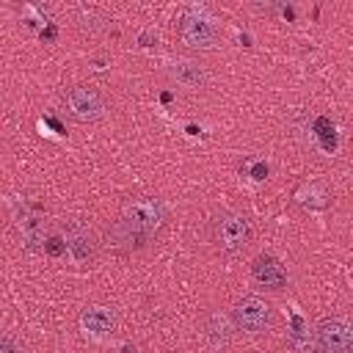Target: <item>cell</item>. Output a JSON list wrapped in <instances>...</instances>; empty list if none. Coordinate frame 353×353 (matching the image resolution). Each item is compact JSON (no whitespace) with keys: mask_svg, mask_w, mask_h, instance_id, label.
Here are the masks:
<instances>
[{"mask_svg":"<svg viewBox=\"0 0 353 353\" xmlns=\"http://www.w3.org/2000/svg\"><path fill=\"white\" fill-rule=\"evenodd\" d=\"M292 199H295V204L303 207V210H323V207H328V201H331L325 185H320V182H303V185L295 190Z\"/></svg>","mask_w":353,"mask_h":353,"instance_id":"8fae6325","label":"cell"},{"mask_svg":"<svg viewBox=\"0 0 353 353\" xmlns=\"http://www.w3.org/2000/svg\"><path fill=\"white\" fill-rule=\"evenodd\" d=\"M97 17H99V19H105V17H102L97 8H91V6H80V11H77V19H80V25H83V28H91V30L97 28V22H94Z\"/></svg>","mask_w":353,"mask_h":353,"instance_id":"9a60e30c","label":"cell"},{"mask_svg":"<svg viewBox=\"0 0 353 353\" xmlns=\"http://www.w3.org/2000/svg\"><path fill=\"white\" fill-rule=\"evenodd\" d=\"M17 232H19L25 251H41L44 248V221H41V212L36 207L22 204V210L17 212Z\"/></svg>","mask_w":353,"mask_h":353,"instance_id":"ba28073f","label":"cell"},{"mask_svg":"<svg viewBox=\"0 0 353 353\" xmlns=\"http://www.w3.org/2000/svg\"><path fill=\"white\" fill-rule=\"evenodd\" d=\"M55 33H58V30H55V25H52V22H47V28L41 30V39H44V41H52V39H55Z\"/></svg>","mask_w":353,"mask_h":353,"instance_id":"d6986e66","label":"cell"},{"mask_svg":"<svg viewBox=\"0 0 353 353\" xmlns=\"http://www.w3.org/2000/svg\"><path fill=\"white\" fill-rule=\"evenodd\" d=\"M245 174H248L251 179L262 182V179L268 176V163H262V160H251V163H245Z\"/></svg>","mask_w":353,"mask_h":353,"instance_id":"2e32d148","label":"cell"},{"mask_svg":"<svg viewBox=\"0 0 353 353\" xmlns=\"http://www.w3.org/2000/svg\"><path fill=\"white\" fill-rule=\"evenodd\" d=\"M0 353H25V350L11 339H0Z\"/></svg>","mask_w":353,"mask_h":353,"instance_id":"ac0fdd59","label":"cell"},{"mask_svg":"<svg viewBox=\"0 0 353 353\" xmlns=\"http://www.w3.org/2000/svg\"><path fill=\"white\" fill-rule=\"evenodd\" d=\"M63 245H66V254L74 259V265H91L97 256V237L91 226L80 218H72L63 223Z\"/></svg>","mask_w":353,"mask_h":353,"instance_id":"8992f818","label":"cell"},{"mask_svg":"<svg viewBox=\"0 0 353 353\" xmlns=\"http://www.w3.org/2000/svg\"><path fill=\"white\" fill-rule=\"evenodd\" d=\"M312 130H314L317 143H320L325 152H334V149H336V130H334V121H331L328 116H317L314 124H312Z\"/></svg>","mask_w":353,"mask_h":353,"instance_id":"4fadbf2b","label":"cell"},{"mask_svg":"<svg viewBox=\"0 0 353 353\" xmlns=\"http://www.w3.org/2000/svg\"><path fill=\"white\" fill-rule=\"evenodd\" d=\"M314 345L320 353H350L353 350V328L342 314L323 317L314 331Z\"/></svg>","mask_w":353,"mask_h":353,"instance_id":"5b68a950","label":"cell"},{"mask_svg":"<svg viewBox=\"0 0 353 353\" xmlns=\"http://www.w3.org/2000/svg\"><path fill=\"white\" fill-rule=\"evenodd\" d=\"M251 276L265 290H284L287 287V268L273 254H259L251 262Z\"/></svg>","mask_w":353,"mask_h":353,"instance_id":"9c48e42d","label":"cell"},{"mask_svg":"<svg viewBox=\"0 0 353 353\" xmlns=\"http://www.w3.org/2000/svg\"><path fill=\"white\" fill-rule=\"evenodd\" d=\"M176 33L179 41L193 47V50H207L218 41V25L215 17L204 8V6H190L182 11L179 22H176Z\"/></svg>","mask_w":353,"mask_h":353,"instance_id":"3957f363","label":"cell"},{"mask_svg":"<svg viewBox=\"0 0 353 353\" xmlns=\"http://www.w3.org/2000/svg\"><path fill=\"white\" fill-rule=\"evenodd\" d=\"M63 108H66V116L80 121V124H88V121H97L105 116V97L99 88L94 85H72L63 91Z\"/></svg>","mask_w":353,"mask_h":353,"instance_id":"277c9868","label":"cell"},{"mask_svg":"<svg viewBox=\"0 0 353 353\" xmlns=\"http://www.w3.org/2000/svg\"><path fill=\"white\" fill-rule=\"evenodd\" d=\"M165 207L160 204V199L154 196H132L121 204V215H119V226L135 240V245H146L149 240H154L163 229H165Z\"/></svg>","mask_w":353,"mask_h":353,"instance_id":"6da1fadb","label":"cell"},{"mask_svg":"<svg viewBox=\"0 0 353 353\" xmlns=\"http://www.w3.org/2000/svg\"><path fill=\"white\" fill-rule=\"evenodd\" d=\"M232 320L245 334H262L270 325L273 312H270V303L268 301H262L256 295H245V298H240L232 306Z\"/></svg>","mask_w":353,"mask_h":353,"instance_id":"52a82bcc","label":"cell"},{"mask_svg":"<svg viewBox=\"0 0 353 353\" xmlns=\"http://www.w3.org/2000/svg\"><path fill=\"white\" fill-rule=\"evenodd\" d=\"M251 237H254V229H251L248 215L234 212V210H226V212H221V215L212 218L210 240H212V245L223 256H240L251 245Z\"/></svg>","mask_w":353,"mask_h":353,"instance_id":"7a4b0ae2","label":"cell"},{"mask_svg":"<svg viewBox=\"0 0 353 353\" xmlns=\"http://www.w3.org/2000/svg\"><path fill=\"white\" fill-rule=\"evenodd\" d=\"M80 325L91 336H108L116 328V314L108 306H85L80 314Z\"/></svg>","mask_w":353,"mask_h":353,"instance_id":"30bf717a","label":"cell"},{"mask_svg":"<svg viewBox=\"0 0 353 353\" xmlns=\"http://www.w3.org/2000/svg\"><path fill=\"white\" fill-rule=\"evenodd\" d=\"M44 251H47V254H52V256H61V254L66 251V245H63V237H58V234L47 237V240H44Z\"/></svg>","mask_w":353,"mask_h":353,"instance_id":"e0dca14e","label":"cell"},{"mask_svg":"<svg viewBox=\"0 0 353 353\" xmlns=\"http://www.w3.org/2000/svg\"><path fill=\"white\" fill-rule=\"evenodd\" d=\"M207 334L212 339V345H226L229 342V323L223 314H212L207 323Z\"/></svg>","mask_w":353,"mask_h":353,"instance_id":"5bb4252c","label":"cell"},{"mask_svg":"<svg viewBox=\"0 0 353 353\" xmlns=\"http://www.w3.org/2000/svg\"><path fill=\"white\" fill-rule=\"evenodd\" d=\"M171 74H174L182 85H190V88H199V85H204V80H207L201 63H193V61H176V63L171 66Z\"/></svg>","mask_w":353,"mask_h":353,"instance_id":"7c38bea8","label":"cell"}]
</instances>
